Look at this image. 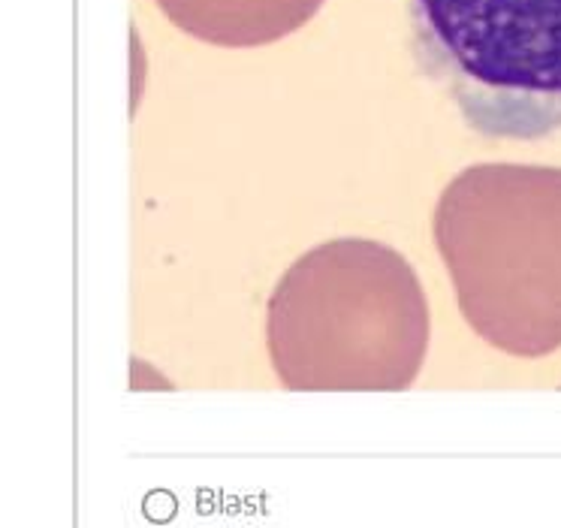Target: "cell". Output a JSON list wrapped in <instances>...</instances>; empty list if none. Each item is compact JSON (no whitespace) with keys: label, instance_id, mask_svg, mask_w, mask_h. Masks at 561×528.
Masks as SVG:
<instances>
[{"label":"cell","instance_id":"obj_1","mask_svg":"<svg viewBox=\"0 0 561 528\" xmlns=\"http://www.w3.org/2000/svg\"><path fill=\"white\" fill-rule=\"evenodd\" d=\"M413 58L489 139L561 130V0H407Z\"/></svg>","mask_w":561,"mask_h":528}]
</instances>
